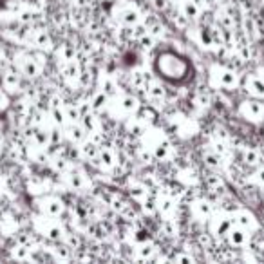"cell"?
<instances>
[{
    "instance_id": "f35d334b",
    "label": "cell",
    "mask_w": 264,
    "mask_h": 264,
    "mask_svg": "<svg viewBox=\"0 0 264 264\" xmlns=\"http://www.w3.org/2000/svg\"><path fill=\"white\" fill-rule=\"evenodd\" d=\"M56 54H58L60 62H69V60H74V49L71 47V45H62V47L56 51Z\"/></svg>"
},
{
    "instance_id": "db71d44e",
    "label": "cell",
    "mask_w": 264,
    "mask_h": 264,
    "mask_svg": "<svg viewBox=\"0 0 264 264\" xmlns=\"http://www.w3.org/2000/svg\"><path fill=\"white\" fill-rule=\"evenodd\" d=\"M168 2H176V0H168Z\"/></svg>"
},
{
    "instance_id": "44dd1931",
    "label": "cell",
    "mask_w": 264,
    "mask_h": 264,
    "mask_svg": "<svg viewBox=\"0 0 264 264\" xmlns=\"http://www.w3.org/2000/svg\"><path fill=\"white\" fill-rule=\"evenodd\" d=\"M192 214L196 215L199 221H208L210 219V215L214 214V206H212V203H208V201L199 199L192 205Z\"/></svg>"
},
{
    "instance_id": "f5cc1de1",
    "label": "cell",
    "mask_w": 264,
    "mask_h": 264,
    "mask_svg": "<svg viewBox=\"0 0 264 264\" xmlns=\"http://www.w3.org/2000/svg\"><path fill=\"white\" fill-rule=\"evenodd\" d=\"M154 2V5H156L157 9H165L166 4H168V0H152Z\"/></svg>"
},
{
    "instance_id": "d4e9b609",
    "label": "cell",
    "mask_w": 264,
    "mask_h": 264,
    "mask_svg": "<svg viewBox=\"0 0 264 264\" xmlns=\"http://www.w3.org/2000/svg\"><path fill=\"white\" fill-rule=\"evenodd\" d=\"M78 150H80V157H82V159L94 163V159H96V156H98V152H100V147L93 141V139H85L83 143H80Z\"/></svg>"
},
{
    "instance_id": "7402d4cb",
    "label": "cell",
    "mask_w": 264,
    "mask_h": 264,
    "mask_svg": "<svg viewBox=\"0 0 264 264\" xmlns=\"http://www.w3.org/2000/svg\"><path fill=\"white\" fill-rule=\"evenodd\" d=\"M109 102H111V96L103 93L102 89H98V91H96V93L91 96V100H89V105H91V109H93L94 113H102V111L109 109Z\"/></svg>"
},
{
    "instance_id": "816d5d0a",
    "label": "cell",
    "mask_w": 264,
    "mask_h": 264,
    "mask_svg": "<svg viewBox=\"0 0 264 264\" xmlns=\"http://www.w3.org/2000/svg\"><path fill=\"white\" fill-rule=\"evenodd\" d=\"M197 105H199V107H208V105H210V98L205 96L203 93L197 94Z\"/></svg>"
},
{
    "instance_id": "e575fe53",
    "label": "cell",
    "mask_w": 264,
    "mask_h": 264,
    "mask_svg": "<svg viewBox=\"0 0 264 264\" xmlns=\"http://www.w3.org/2000/svg\"><path fill=\"white\" fill-rule=\"evenodd\" d=\"M136 114H137V118H141V120H143L145 123H147V125H148V123H152V122H154V120L157 118L156 109L148 107V105H147V107H139V109H137V113H136Z\"/></svg>"
},
{
    "instance_id": "74e56055",
    "label": "cell",
    "mask_w": 264,
    "mask_h": 264,
    "mask_svg": "<svg viewBox=\"0 0 264 264\" xmlns=\"http://www.w3.org/2000/svg\"><path fill=\"white\" fill-rule=\"evenodd\" d=\"M161 232L168 237H176L177 235V226L170 217H165V221L161 223Z\"/></svg>"
},
{
    "instance_id": "5bb4252c",
    "label": "cell",
    "mask_w": 264,
    "mask_h": 264,
    "mask_svg": "<svg viewBox=\"0 0 264 264\" xmlns=\"http://www.w3.org/2000/svg\"><path fill=\"white\" fill-rule=\"evenodd\" d=\"M245 89L252 98L264 100V76H259V74H248L245 78Z\"/></svg>"
},
{
    "instance_id": "f6af8a7d",
    "label": "cell",
    "mask_w": 264,
    "mask_h": 264,
    "mask_svg": "<svg viewBox=\"0 0 264 264\" xmlns=\"http://www.w3.org/2000/svg\"><path fill=\"white\" fill-rule=\"evenodd\" d=\"M47 134H49V145H56V143L62 141V134H64V132L60 131V127L56 125V127L49 129Z\"/></svg>"
},
{
    "instance_id": "7a4b0ae2",
    "label": "cell",
    "mask_w": 264,
    "mask_h": 264,
    "mask_svg": "<svg viewBox=\"0 0 264 264\" xmlns=\"http://www.w3.org/2000/svg\"><path fill=\"white\" fill-rule=\"evenodd\" d=\"M34 232L40 235H44L45 239L51 241H62L65 232V226L58 221V217H49V215H40V217H34L33 221Z\"/></svg>"
},
{
    "instance_id": "277c9868",
    "label": "cell",
    "mask_w": 264,
    "mask_h": 264,
    "mask_svg": "<svg viewBox=\"0 0 264 264\" xmlns=\"http://www.w3.org/2000/svg\"><path fill=\"white\" fill-rule=\"evenodd\" d=\"M15 65H16V71L20 74H24L25 78H38L42 74V65L40 62L36 60L34 54L29 53H18L15 58Z\"/></svg>"
},
{
    "instance_id": "d590c367",
    "label": "cell",
    "mask_w": 264,
    "mask_h": 264,
    "mask_svg": "<svg viewBox=\"0 0 264 264\" xmlns=\"http://www.w3.org/2000/svg\"><path fill=\"white\" fill-rule=\"evenodd\" d=\"M51 252H53L54 259H56V261H64V263H65V261L71 259V252H73V250L69 248V246L64 243L62 246H56V248H53Z\"/></svg>"
},
{
    "instance_id": "ab89813d",
    "label": "cell",
    "mask_w": 264,
    "mask_h": 264,
    "mask_svg": "<svg viewBox=\"0 0 264 264\" xmlns=\"http://www.w3.org/2000/svg\"><path fill=\"white\" fill-rule=\"evenodd\" d=\"M250 181L254 183V185L264 186V163L259 166H255V172L250 176Z\"/></svg>"
},
{
    "instance_id": "bcb514c9",
    "label": "cell",
    "mask_w": 264,
    "mask_h": 264,
    "mask_svg": "<svg viewBox=\"0 0 264 264\" xmlns=\"http://www.w3.org/2000/svg\"><path fill=\"white\" fill-rule=\"evenodd\" d=\"M127 205H129L127 201L123 199V197H120V196H114L113 201H111V206H113L114 210H118V212H122Z\"/></svg>"
},
{
    "instance_id": "7c38bea8",
    "label": "cell",
    "mask_w": 264,
    "mask_h": 264,
    "mask_svg": "<svg viewBox=\"0 0 264 264\" xmlns=\"http://www.w3.org/2000/svg\"><path fill=\"white\" fill-rule=\"evenodd\" d=\"M62 132H64V136L67 137L69 141L74 143V145H80V143H83L89 137L87 131L82 127L80 122H67L64 125V131Z\"/></svg>"
},
{
    "instance_id": "6da1fadb",
    "label": "cell",
    "mask_w": 264,
    "mask_h": 264,
    "mask_svg": "<svg viewBox=\"0 0 264 264\" xmlns=\"http://www.w3.org/2000/svg\"><path fill=\"white\" fill-rule=\"evenodd\" d=\"M208 82L214 89H225L232 91L239 85V74L234 69L226 67V65L214 64L208 71Z\"/></svg>"
},
{
    "instance_id": "f546056e",
    "label": "cell",
    "mask_w": 264,
    "mask_h": 264,
    "mask_svg": "<svg viewBox=\"0 0 264 264\" xmlns=\"http://www.w3.org/2000/svg\"><path fill=\"white\" fill-rule=\"evenodd\" d=\"M243 161L250 166H259L264 163L263 156H261V152L257 148H252V147H246L243 148Z\"/></svg>"
},
{
    "instance_id": "e0dca14e",
    "label": "cell",
    "mask_w": 264,
    "mask_h": 264,
    "mask_svg": "<svg viewBox=\"0 0 264 264\" xmlns=\"http://www.w3.org/2000/svg\"><path fill=\"white\" fill-rule=\"evenodd\" d=\"M29 44L38 51H51L53 49V40L47 31H33L29 34Z\"/></svg>"
},
{
    "instance_id": "83f0119b",
    "label": "cell",
    "mask_w": 264,
    "mask_h": 264,
    "mask_svg": "<svg viewBox=\"0 0 264 264\" xmlns=\"http://www.w3.org/2000/svg\"><path fill=\"white\" fill-rule=\"evenodd\" d=\"M203 161L206 163V166H210L212 170H219L221 166H223V161H225V157L219 156L214 148H206L203 152Z\"/></svg>"
},
{
    "instance_id": "484cf974",
    "label": "cell",
    "mask_w": 264,
    "mask_h": 264,
    "mask_svg": "<svg viewBox=\"0 0 264 264\" xmlns=\"http://www.w3.org/2000/svg\"><path fill=\"white\" fill-rule=\"evenodd\" d=\"M136 259H139V261H148V259H152L154 255H156V252H157V248H156V245L152 243V241H143V243H139V245L136 246Z\"/></svg>"
},
{
    "instance_id": "9c48e42d",
    "label": "cell",
    "mask_w": 264,
    "mask_h": 264,
    "mask_svg": "<svg viewBox=\"0 0 264 264\" xmlns=\"http://www.w3.org/2000/svg\"><path fill=\"white\" fill-rule=\"evenodd\" d=\"M64 176V183L71 188V190H89L91 188V179H89L87 174H83L82 170H73L69 168L67 172L62 174Z\"/></svg>"
},
{
    "instance_id": "cb8c5ba5",
    "label": "cell",
    "mask_w": 264,
    "mask_h": 264,
    "mask_svg": "<svg viewBox=\"0 0 264 264\" xmlns=\"http://www.w3.org/2000/svg\"><path fill=\"white\" fill-rule=\"evenodd\" d=\"M179 13H183L192 22V20H197L201 16V7L196 0H181L179 2Z\"/></svg>"
},
{
    "instance_id": "d6986e66",
    "label": "cell",
    "mask_w": 264,
    "mask_h": 264,
    "mask_svg": "<svg viewBox=\"0 0 264 264\" xmlns=\"http://www.w3.org/2000/svg\"><path fill=\"white\" fill-rule=\"evenodd\" d=\"M125 129H127L129 134H132L134 137H143L145 136V132L148 131V125L143 122L141 118H137L132 114V118H129L127 122H125Z\"/></svg>"
},
{
    "instance_id": "b9f144b4",
    "label": "cell",
    "mask_w": 264,
    "mask_h": 264,
    "mask_svg": "<svg viewBox=\"0 0 264 264\" xmlns=\"http://www.w3.org/2000/svg\"><path fill=\"white\" fill-rule=\"evenodd\" d=\"M131 82H132V85H134V87L145 89V87H147L148 80H147V76H145L143 73H134V74H132Z\"/></svg>"
},
{
    "instance_id": "52a82bcc",
    "label": "cell",
    "mask_w": 264,
    "mask_h": 264,
    "mask_svg": "<svg viewBox=\"0 0 264 264\" xmlns=\"http://www.w3.org/2000/svg\"><path fill=\"white\" fill-rule=\"evenodd\" d=\"M36 206L38 210L44 215H49V217H62L65 214V203L60 199L58 196H51V194H45V196L38 197L36 199Z\"/></svg>"
},
{
    "instance_id": "2e32d148",
    "label": "cell",
    "mask_w": 264,
    "mask_h": 264,
    "mask_svg": "<svg viewBox=\"0 0 264 264\" xmlns=\"http://www.w3.org/2000/svg\"><path fill=\"white\" fill-rule=\"evenodd\" d=\"M20 85H22V76H20L18 71H5L4 76H2V89H4L5 93L9 94H15L20 91Z\"/></svg>"
},
{
    "instance_id": "11a10c76",
    "label": "cell",
    "mask_w": 264,
    "mask_h": 264,
    "mask_svg": "<svg viewBox=\"0 0 264 264\" xmlns=\"http://www.w3.org/2000/svg\"><path fill=\"white\" fill-rule=\"evenodd\" d=\"M263 76H264V73H263Z\"/></svg>"
},
{
    "instance_id": "30bf717a",
    "label": "cell",
    "mask_w": 264,
    "mask_h": 264,
    "mask_svg": "<svg viewBox=\"0 0 264 264\" xmlns=\"http://www.w3.org/2000/svg\"><path fill=\"white\" fill-rule=\"evenodd\" d=\"M116 16L120 20V24L125 27H136L141 24V13L134 7V5H123L116 11Z\"/></svg>"
},
{
    "instance_id": "836d02e7",
    "label": "cell",
    "mask_w": 264,
    "mask_h": 264,
    "mask_svg": "<svg viewBox=\"0 0 264 264\" xmlns=\"http://www.w3.org/2000/svg\"><path fill=\"white\" fill-rule=\"evenodd\" d=\"M11 254H13V259H16V261H31V248L29 246L16 245L15 248L11 250Z\"/></svg>"
},
{
    "instance_id": "ac0fdd59",
    "label": "cell",
    "mask_w": 264,
    "mask_h": 264,
    "mask_svg": "<svg viewBox=\"0 0 264 264\" xmlns=\"http://www.w3.org/2000/svg\"><path fill=\"white\" fill-rule=\"evenodd\" d=\"M156 206H157V214H161L163 217H172L177 210V203L176 199L168 194H163L156 199Z\"/></svg>"
},
{
    "instance_id": "9a60e30c",
    "label": "cell",
    "mask_w": 264,
    "mask_h": 264,
    "mask_svg": "<svg viewBox=\"0 0 264 264\" xmlns=\"http://www.w3.org/2000/svg\"><path fill=\"white\" fill-rule=\"evenodd\" d=\"M94 165L102 168V170H113L116 166V154L111 147H100V152L96 159H94Z\"/></svg>"
},
{
    "instance_id": "8992f818",
    "label": "cell",
    "mask_w": 264,
    "mask_h": 264,
    "mask_svg": "<svg viewBox=\"0 0 264 264\" xmlns=\"http://www.w3.org/2000/svg\"><path fill=\"white\" fill-rule=\"evenodd\" d=\"M239 114L245 120L252 123H263L264 122V102L259 98H252L245 100V102L239 103Z\"/></svg>"
},
{
    "instance_id": "7bdbcfd3",
    "label": "cell",
    "mask_w": 264,
    "mask_h": 264,
    "mask_svg": "<svg viewBox=\"0 0 264 264\" xmlns=\"http://www.w3.org/2000/svg\"><path fill=\"white\" fill-rule=\"evenodd\" d=\"M145 29H147L150 34H154L156 38L159 36V34H163V31H165V29H163V24H161V22H157V20H152V22H148V24L145 25Z\"/></svg>"
},
{
    "instance_id": "ffe728a7",
    "label": "cell",
    "mask_w": 264,
    "mask_h": 264,
    "mask_svg": "<svg viewBox=\"0 0 264 264\" xmlns=\"http://www.w3.org/2000/svg\"><path fill=\"white\" fill-rule=\"evenodd\" d=\"M145 94H147V98L152 103H161L165 100V87L159 82L152 80V82L147 83V87H145Z\"/></svg>"
},
{
    "instance_id": "d6a6232c",
    "label": "cell",
    "mask_w": 264,
    "mask_h": 264,
    "mask_svg": "<svg viewBox=\"0 0 264 264\" xmlns=\"http://www.w3.org/2000/svg\"><path fill=\"white\" fill-rule=\"evenodd\" d=\"M157 38L154 36V34H150L148 31H143L141 34H137V44H139V47H143V49H152L154 45H156Z\"/></svg>"
},
{
    "instance_id": "4dcf8cb0",
    "label": "cell",
    "mask_w": 264,
    "mask_h": 264,
    "mask_svg": "<svg viewBox=\"0 0 264 264\" xmlns=\"http://www.w3.org/2000/svg\"><path fill=\"white\" fill-rule=\"evenodd\" d=\"M60 73H62V76H65L67 80L78 78L80 67L74 60H69V62H62V65H60Z\"/></svg>"
},
{
    "instance_id": "5b68a950",
    "label": "cell",
    "mask_w": 264,
    "mask_h": 264,
    "mask_svg": "<svg viewBox=\"0 0 264 264\" xmlns=\"http://www.w3.org/2000/svg\"><path fill=\"white\" fill-rule=\"evenodd\" d=\"M234 226V219H232V212L219 210L214 212L208 219V230L214 237H226V234L230 232V228Z\"/></svg>"
},
{
    "instance_id": "681fc988",
    "label": "cell",
    "mask_w": 264,
    "mask_h": 264,
    "mask_svg": "<svg viewBox=\"0 0 264 264\" xmlns=\"http://www.w3.org/2000/svg\"><path fill=\"white\" fill-rule=\"evenodd\" d=\"M212 148H214V150L217 152L219 156H223V157H225L226 154H228V148H226V145H225L223 141H215V143H214V147H212Z\"/></svg>"
},
{
    "instance_id": "ee69618b",
    "label": "cell",
    "mask_w": 264,
    "mask_h": 264,
    "mask_svg": "<svg viewBox=\"0 0 264 264\" xmlns=\"http://www.w3.org/2000/svg\"><path fill=\"white\" fill-rule=\"evenodd\" d=\"M64 243L71 250H78L80 245H82V243H80V237L76 234H65L64 235Z\"/></svg>"
},
{
    "instance_id": "60d3db41",
    "label": "cell",
    "mask_w": 264,
    "mask_h": 264,
    "mask_svg": "<svg viewBox=\"0 0 264 264\" xmlns=\"http://www.w3.org/2000/svg\"><path fill=\"white\" fill-rule=\"evenodd\" d=\"M141 210L145 212L147 215H154L157 214V206H156V199H152V197H147V199L141 203Z\"/></svg>"
},
{
    "instance_id": "7dc6e473",
    "label": "cell",
    "mask_w": 264,
    "mask_h": 264,
    "mask_svg": "<svg viewBox=\"0 0 264 264\" xmlns=\"http://www.w3.org/2000/svg\"><path fill=\"white\" fill-rule=\"evenodd\" d=\"M206 183H208V186H210L212 190H219V188L223 190V179L219 176H210Z\"/></svg>"
},
{
    "instance_id": "603a6c76",
    "label": "cell",
    "mask_w": 264,
    "mask_h": 264,
    "mask_svg": "<svg viewBox=\"0 0 264 264\" xmlns=\"http://www.w3.org/2000/svg\"><path fill=\"white\" fill-rule=\"evenodd\" d=\"M129 192H131L132 199L137 201V203H143L147 197H150V188L147 186V183H143V181L131 183V185H129Z\"/></svg>"
},
{
    "instance_id": "3957f363",
    "label": "cell",
    "mask_w": 264,
    "mask_h": 264,
    "mask_svg": "<svg viewBox=\"0 0 264 264\" xmlns=\"http://www.w3.org/2000/svg\"><path fill=\"white\" fill-rule=\"evenodd\" d=\"M145 143H147V148L152 152L154 159H161V161H166L172 157V143L168 141V137L161 136V132H152L147 131L145 132Z\"/></svg>"
},
{
    "instance_id": "4316f807",
    "label": "cell",
    "mask_w": 264,
    "mask_h": 264,
    "mask_svg": "<svg viewBox=\"0 0 264 264\" xmlns=\"http://www.w3.org/2000/svg\"><path fill=\"white\" fill-rule=\"evenodd\" d=\"M80 123H82V127L87 131L89 136H91V134H96V132L100 131V122L94 111H89V113L83 114V116L80 118Z\"/></svg>"
},
{
    "instance_id": "8fae6325",
    "label": "cell",
    "mask_w": 264,
    "mask_h": 264,
    "mask_svg": "<svg viewBox=\"0 0 264 264\" xmlns=\"http://www.w3.org/2000/svg\"><path fill=\"white\" fill-rule=\"evenodd\" d=\"M225 239L228 241V245H230L232 248H245V246L250 243V239H252V232L234 225L230 228V232L226 234Z\"/></svg>"
},
{
    "instance_id": "4fadbf2b",
    "label": "cell",
    "mask_w": 264,
    "mask_h": 264,
    "mask_svg": "<svg viewBox=\"0 0 264 264\" xmlns=\"http://www.w3.org/2000/svg\"><path fill=\"white\" fill-rule=\"evenodd\" d=\"M139 109V100L132 94H122L120 98L116 100V111L123 116H132V114L137 113Z\"/></svg>"
},
{
    "instance_id": "c3c4849f",
    "label": "cell",
    "mask_w": 264,
    "mask_h": 264,
    "mask_svg": "<svg viewBox=\"0 0 264 264\" xmlns=\"http://www.w3.org/2000/svg\"><path fill=\"white\" fill-rule=\"evenodd\" d=\"M9 107V93H5L4 89H0V111Z\"/></svg>"
},
{
    "instance_id": "8d00e7d4",
    "label": "cell",
    "mask_w": 264,
    "mask_h": 264,
    "mask_svg": "<svg viewBox=\"0 0 264 264\" xmlns=\"http://www.w3.org/2000/svg\"><path fill=\"white\" fill-rule=\"evenodd\" d=\"M100 89H102L105 94H109V96H114V94H116V91H118L114 80L109 78V76H105V78L100 80Z\"/></svg>"
},
{
    "instance_id": "1f68e13d",
    "label": "cell",
    "mask_w": 264,
    "mask_h": 264,
    "mask_svg": "<svg viewBox=\"0 0 264 264\" xmlns=\"http://www.w3.org/2000/svg\"><path fill=\"white\" fill-rule=\"evenodd\" d=\"M51 118H53L54 125H58V127H64L65 123L69 122L67 120V114H65V105H53L51 107Z\"/></svg>"
},
{
    "instance_id": "ba28073f",
    "label": "cell",
    "mask_w": 264,
    "mask_h": 264,
    "mask_svg": "<svg viewBox=\"0 0 264 264\" xmlns=\"http://www.w3.org/2000/svg\"><path fill=\"white\" fill-rule=\"evenodd\" d=\"M232 219H234L235 226H241L248 232H257L259 230V221L254 215V212H250L248 208H237V210L232 212Z\"/></svg>"
},
{
    "instance_id": "f907efd6",
    "label": "cell",
    "mask_w": 264,
    "mask_h": 264,
    "mask_svg": "<svg viewBox=\"0 0 264 264\" xmlns=\"http://www.w3.org/2000/svg\"><path fill=\"white\" fill-rule=\"evenodd\" d=\"M174 263H194V257L190 254H177L174 257Z\"/></svg>"
},
{
    "instance_id": "f1b7e54d",
    "label": "cell",
    "mask_w": 264,
    "mask_h": 264,
    "mask_svg": "<svg viewBox=\"0 0 264 264\" xmlns=\"http://www.w3.org/2000/svg\"><path fill=\"white\" fill-rule=\"evenodd\" d=\"M192 36L197 44L203 47H214V33H210L208 29H192Z\"/></svg>"
}]
</instances>
